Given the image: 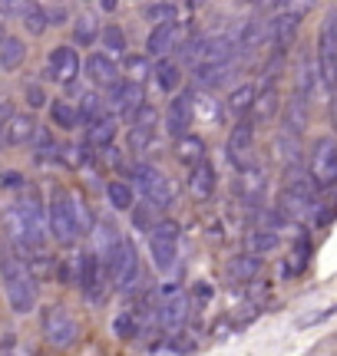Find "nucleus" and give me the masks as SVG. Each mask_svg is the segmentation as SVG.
I'll list each match as a JSON object with an SVG mask.
<instances>
[{"label":"nucleus","instance_id":"f257e3e1","mask_svg":"<svg viewBox=\"0 0 337 356\" xmlns=\"http://www.w3.org/2000/svg\"><path fill=\"white\" fill-rule=\"evenodd\" d=\"M3 225H7L10 244H17L20 251H26V248H43L47 231H50V215H43L40 202L30 195V198H24L20 204H13L10 211H7Z\"/></svg>","mask_w":337,"mask_h":356},{"label":"nucleus","instance_id":"f03ea898","mask_svg":"<svg viewBox=\"0 0 337 356\" xmlns=\"http://www.w3.org/2000/svg\"><path fill=\"white\" fill-rule=\"evenodd\" d=\"M47 215H50V234L60 244H73L77 241V234L83 231V225H86L83 204H77V198H73L70 191H63V188H56L50 195V208H47Z\"/></svg>","mask_w":337,"mask_h":356},{"label":"nucleus","instance_id":"7ed1b4c3","mask_svg":"<svg viewBox=\"0 0 337 356\" xmlns=\"http://www.w3.org/2000/svg\"><path fill=\"white\" fill-rule=\"evenodd\" d=\"M3 293L13 314H30L37 307V280L17 257L3 261Z\"/></svg>","mask_w":337,"mask_h":356},{"label":"nucleus","instance_id":"20e7f679","mask_svg":"<svg viewBox=\"0 0 337 356\" xmlns=\"http://www.w3.org/2000/svg\"><path fill=\"white\" fill-rule=\"evenodd\" d=\"M43 337H47V343L56 346V350H70V346L77 343L79 337V323L77 317L66 310V307H47L43 310Z\"/></svg>","mask_w":337,"mask_h":356},{"label":"nucleus","instance_id":"39448f33","mask_svg":"<svg viewBox=\"0 0 337 356\" xmlns=\"http://www.w3.org/2000/svg\"><path fill=\"white\" fill-rule=\"evenodd\" d=\"M318 73L331 92L337 86V7L324 17L321 26V40H318Z\"/></svg>","mask_w":337,"mask_h":356},{"label":"nucleus","instance_id":"423d86ee","mask_svg":"<svg viewBox=\"0 0 337 356\" xmlns=\"http://www.w3.org/2000/svg\"><path fill=\"white\" fill-rule=\"evenodd\" d=\"M311 185L318 191H331L337 185V139H318L311 149Z\"/></svg>","mask_w":337,"mask_h":356},{"label":"nucleus","instance_id":"0eeeda50","mask_svg":"<svg viewBox=\"0 0 337 356\" xmlns=\"http://www.w3.org/2000/svg\"><path fill=\"white\" fill-rule=\"evenodd\" d=\"M149 251H152V261H156L159 270L175 267V261H179V225L172 218L159 221L156 231L149 234Z\"/></svg>","mask_w":337,"mask_h":356},{"label":"nucleus","instance_id":"6e6552de","mask_svg":"<svg viewBox=\"0 0 337 356\" xmlns=\"http://www.w3.org/2000/svg\"><path fill=\"white\" fill-rule=\"evenodd\" d=\"M132 175H136V188L146 195V202H152L156 208H166V204H172L175 191H172L168 178L162 175L156 165H136V168H132Z\"/></svg>","mask_w":337,"mask_h":356},{"label":"nucleus","instance_id":"1a4fd4ad","mask_svg":"<svg viewBox=\"0 0 337 356\" xmlns=\"http://www.w3.org/2000/svg\"><path fill=\"white\" fill-rule=\"evenodd\" d=\"M156 317L162 327H168V330H179L182 323L189 320V297H185V291H179V287H162V293H159V310Z\"/></svg>","mask_w":337,"mask_h":356},{"label":"nucleus","instance_id":"9d476101","mask_svg":"<svg viewBox=\"0 0 337 356\" xmlns=\"http://www.w3.org/2000/svg\"><path fill=\"white\" fill-rule=\"evenodd\" d=\"M228 159L238 168L255 165V122L251 119H242L232 129V136H228Z\"/></svg>","mask_w":337,"mask_h":356},{"label":"nucleus","instance_id":"9b49d317","mask_svg":"<svg viewBox=\"0 0 337 356\" xmlns=\"http://www.w3.org/2000/svg\"><path fill=\"white\" fill-rule=\"evenodd\" d=\"M195 119V99L192 92H179L175 99L168 102V113H166V132L172 139H185L189 136V126Z\"/></svg>","mask_w":337,"mask_h":356},{"label":"nucleus","instance_id":"f8f14e48","mask_svg":"<svg viewBox=\"0 0 337 356\" xmlns=\"http://www.w3.org/2000/svg\"><path fill=\"white\" fill-rule=\"evenodd\" d=\"M113 280H116V287L123 293H132L139 287V280H143V267H139V254H136V248L130 241L123 244V251H119V261L113 264Z\"/></svg>","mask_w":337,"mask_h":356},{"label":"nucleus","instance_id":"ddd939ff","mask_svg":"<svg viewBox=\"0 0 337 356\" xmlns=\"http://www.w3.org/2000/svg\"><path fill=\"white\" fill-rule=\"evenodd\" d=\"M235 191L238 198L248 204L265 202V191H268V178H265V168L261 165H248L238 168V178H235Z\"/></svg>","mask_w":337,"mask_h":356},{"label":"nucleus","instance_id":"4468645a","mask_svg":"<svg viewBox=\"0 0 337 356\" xmlns=\"http://www.w3.org/2000/svg\"><path fill=\"white\" fill-rule=\"evenodd\" d=\"M281 215L288 218H304L311 211V185H304L301 178H288L285 191H281Z\"/></svg>","mask_w":337,"mask_h":356},{"label":"nucleus","instance_id":"2eb2a0df","mask_svg":"<svg viewBox=\"0 0 337 356\" xmlns=\"http://www.w3.org/2000/svg\"><path fill=\"white\" fill-rule=\"evenodd\" d=\"M109 109L113 113H126V115H136L143 109V86L132 83V79H123L116 86H109Z\"/></svg>","mask_w":337,"mask_h":356},{"label":"nucleus","instance_id":"dca6fc26","mask_svg":"<svg viewBox=\"0 0 337 356\" xmlns=\"http://www.w3.org/2000/svg\"><path fill=\"white\" fill-rule=\"evenodd\" d=\"M156 136V109L143 106L139 113L132 115V129H130V152H146L149 142Z\"/></svg>","mask_w":337,"mask_h":356},{"label":"nucleus","instance_id":"f3484780","mask_svg":"<svg viewBox=\"0 0 337 356\" xmlns=\"http://www.w3.org/2000/svg\"><path fill=\"white\" fill-rule=\"evenodd\" d=\"M50 76L56 79V83H73L77 79V73H79V56H77V50L73 47H60V50H53L50 53Z\"/></svg>","mask_w":337,"mask_h":356},{"label":"nucleus","instance_id":"a211bd4d","mask_svg":"<svg viewBox=\"0 0 337 356\" xmlns=\"http://www.w3.org/2000/svg\"><path fill=\"white\" fill-rule=\"evenodd\" d=\"M182 40V26L179 24H162L156 26L152 33H149V40H146V50H149V56H166V53L175 50V43Z\"/></svg>","mask_w":337,"mask_h":356},{"label":"nucleus","instance_id":"6ab92c4d","mask_svg":"<svg viewBox=\"0 0 337 356\" xmlns=\"http://www.w3.org/2000/svg\"><path fill=\"white\" fill-rule=\"evenodd\" d=\"M215 185H219V175H215V165L208 159L192 165V172H189V191H192L195 198H212Z\"/></svg>","mask_w":337,"mask_h":356},{"label":"nucleus","instance_id":"aec40b11","mask_svg":"<svg viewBox=\"0 0 337 356\" xmlns=\"http://www.w3.org/2000/svg\"><path fill=\"white\" fill-rule=\"evenodd\" d=\"M301 26V13H278L272 20V43L274 50L285 53L288 47H291V40H295V33H298Z\"/></svg>","mask_w":337,"mask_h":356},{"label":"nucleus","instance_id":"412c9836","mask_svg":"<svg viewBox=\"0 0 337 356\" xmlns=\"http://www.w3.org/2000/svg\"><path fill=\"white\" fill-rule=\"evenodd\" d=\"M86 73H90V79L96 86H116L119 83V70L106 53H93L90 60H86Z\"/></svg>","mask_w":337,"mask_h":356},{"label":"nucleus","instance_id":"4be33fe9","mask_svg":"<svg viewBox=\"0 0 337 356\" xmlns=\"http://www.w3.org/2000/svg\"><path fill=\"white\" fill-rule=\"evenodd\" d=\"M33 132H37V122L30 115H10L7 126H3V142L7 145H26L33 139Z\"/></svg>","mask_w":337,"mask_h":356},{"label":"nucleus","instance_id":"5701e85b","mask_svg":"<svg viewBox=\"0 0 337 356\" xmlns=\"http://www.w3.org/2000/svg\"><path fill=\"white\" fill-rule=\"evenodd\" d=\"M26 60V47H24V40H17L10 37V33H3L0 37V66L7 70V73H13L17 66Z\"/></svg>","mask_w":337,"mask_h":356},{"label":"nucleus","instance_id":"b1692460","mask_svg":"<svg viewBox=\"0 0 337 356\" xmlns=\"http://www.w3.org/2000/svg\"><path fill=\"white\" fill-rule=\"evenodd\" d=\"M113 139H116V119L113 115H100L93 126H86V142L90 145H96V149H106V145H113Z\"/></svg>","mask_w":337,"mask_h":356},{"label":"nucleus","instance_id":"393cba45","mask_svg":"<svg viewBox=\"0 0 337 356\" xmlns=\"http://www.w3.org/2000/svg\"><path fill=\"white\" fill-rule=\"evenodd\" d=\"M304 126H308V96H295V99L288 102V109H285V132L291 136H301L304 132Z\"/></svg>","mask_w":337,"mask_h":356},{"label":"nucleus","instance_id":"a878e982","mask_svg":"<svg viewBox=\"0 0 337 356\" xmlns=\"http://www.w3.org/2000/svg\"><path fill=\"white\" fill-rule=\"evenodd\" d=\"M258 257L255 254H242V257H235L232 264H228V280L232 284H248V280L258 274Z\"/></svg>","mask_w":337,"mask_h":356},{"label":"nucleus","instance_id":"bb28decb","mask_svg":"<svg viewBox=\"0 0 337 356\" xmlns=\"http://www.w3.org/2000/svg\"><path fill=\"white\" fill-rule=\"evenodd\" d=\"M20 24H24L26 30L33 33V37H40V33H47V26H50V17H47V10H43L40 3H33V0H30V3H26V10L20 13Z\"/></svg>","mask_w":337,"mask_h":356},{"label":"nucleus","instance_id":"cd10ccee","mask_svg":"<svg viewBox=\"0 0 337 356\" xmlns=\"http://www.w3.org/2000/svg\"><path fill=\"white\" fill-rule=\"evenodd\" d=\"M179 159L189 168L198 165V162H205V142L198 139V136H185V139L179 142Z\"/></svg>","mask_w":337,"mask_h":356},{"label":"nucleus","instance_id":"c85d7f7f","mask_svg":"<svg viewBox=\"0 0 337 356\" xmlns=\"http://www.w3.org/2000/svg\"><path fill=\"white\" fill-rule=\"evenodd\" d=\"M156 83L162 92H175L182 83V73H179V63H172V60H162L156 66Z\"/></svg>","mask_w":337,"mask_h":356},{"label":"nucleus","instance_id":"c756f323","mask_svg":"<svg viewBox=\"0 0 337 356\" xmlns=\"http://www.w3.org/2000/svg\"><path fill=\"white\" fill-rule=\"evenodd\" d=\"M132 225L146 234H152L159 225V215H156V204L152 202H143V204H132Z\"/></svg>","mask_w":337,"mask_h":356},{"label":"nucleus","instance_id":"7c9ffc66","mask_svg":"<svg viewBox=\"0 0 337 356\" xmlns=\"http://www.w3.org/2000/svg\"><path fill=\"white\" fill-rule=\"evenodd\" d=\"M50 119H53V126H60V129H77V126H83V122H79V109H73L70 102H53Z\"/></svg>","mask_w":337,"mask_h":356},{"label":"nucleus","instance_id":"2f4dec72","mask_svg":"<svg viewBox=\"0 0 337 356\" xmlns=\"http://www.w3.org/2000/svg\"><path fill=\"white\" fill-rule=\"evenodd\" d=\"M278 244H281V238H278V231H274V228L251 231V238H248V248H251V254H261V251H274Z\"/></svg>","mask_w":337,"mask_h":356},{"label":"nucleus","instance_id":"473e14b6","mask_svg":"<svg viewBox=\"0 0 337 356\" xmlns=\"http://www.w3.org/2000/svg\"><path fill=\"white\" fill-rule=\"evenodd\" d=\"M106 198H109V204H113V208H119V211H130L132 204V188L130 185H123V181H109V185H106Z\"/></svg>","mask_w":337,"mask_h":356},{"label":"nucleus","instance_id":"72a5a7b5","mask_svg":"<svg viewBox=\"0 0 337 356\" xmlns=\"http://www.w3.org/2000/svg\"><path fill=\"white\" fill-rule=\"evenodd\" d=\"M255 102H258L255 99V86H251V83H242V86L228 96V109H232V113H248Z\"/></svg>","mask_w":337,"mask_h":356},{"label":"nucleus","instance_id":"f704fd0d","mask_svg":"<svg viewBox=\"0 0 337 356\" xmlns=\"http://www.w3.org/2000/svg\"><path fill=\"white\" fill-rule=\"evenodd\" d=\"M175 17H179V10L172 3H152V7H146V20H152L156 26L175 24Z\"/></svg>","mask_w":337,"mask_h":356},{"label":"nucleus","instance_id":"c9c22d12","mask_svg":"<svg viewBox=\"0 0 337 356\" xmlns=\"http://www.w3.org/2000/svg\"><path fill=\"white\" fill-rule=\"evenodd\" d=\"M96 33H100V30H96V20H93L90 13H83V17L77 20V30H73L77 43H79V47H90L93 40H96Z\"/></svg>","mask_w":337,"mask_h":356},{"label":"nucleus","instance_id":"e433bc0d","mask_svg":"<svg viewBox=\"0 0 337 356\" xmlns=\"http://www.w3.org/2000/svg\"><path fill=\"white\" fill-rule=\"evenodd\" d=\"M100 115H103V102L96 99V96H83V102H79V122L93 126Z\"/></svg>","mask_w":337,"mask_h":356},{"label":"nucleus","instance_id":"4c0bfd02","mask_svg":"<svg viewBox=\"0 0 337 356\" xmlns=\"http://www.w3.org/2000/svg\"><path fill=\"white\" fill-rule=\"evenodd\" d=\"M274 109H278V89L268 86L258 96V102H255V113H258V119H272Z\"/></svg>","mask_w":337,"mask_h":356},{"label":"nucleus","instance_id":"58836bf2","mask_svg":"<svg viewBox=\"0 0 337 356\" xmlns=\"http://www.w3.org/2000/svg\"><path fill=\"white\" fill-rule=\"evenodd\" d=\"M139 327H143V317H139V314H123V317L116 320V333L119 337H126V340H130V337H136V333H139Z\"/></svg>","mask_w":337,"mask_h":356},{"label":"nucleus","instance_id":"ea45409f","mask_svg":"<svg viewBox=\"0 0 337 356\" xmlns=\"http://www.w3.org/2000/svg\"><path fill=\"white\" fill-rule=\"evenodd\" d=\"M103 43L109 53H123L126 50V33L119 30V26H106L103 30Z\"/></svg>","mask_w":337,"mask_h":356},{"label":"nucleus","instance_id":"a19ab883","mask_svg":"<svg viewBox=\"0 0 337 356\" xmlns=\"http://www.w3.org/2000/svg\"><path fill=\"white\" fill-rule=\"evenodd\" d=\"M311 7H314V0H278V10L281 13H301L304 17Z\"/></svg>","mask_w":337,"mask_h":356},{"label":"nucleus","instance_id":"79ce46f5","mask_svg":"<svg viewBox=\"0 0 337 356\" xmlns=\"http://www.w3.org/2000/svg\"><path fill=\"white\" fill-rule=\"evenodd\" d=\"M318 79V73L311 70V60L304 56V63H301V73H298V83H301V96H308L311 92V83Z\"/></svg>","mask_w":337,"mask_h":356},{"label":"nucleus","instance_id":"37998d69","mask_svg":"<svg viewBox=\"0 0 337 356\" xmlns=\"http://www.w3.org/2000/svg\"><path fill=\"white\" fill-rule=\"evenodd\" d=\"M26 3H30V0H0V10H3L7 20H20V13L26 10Z\"/></svg>","mask_w":337,"mask_h":356},{"label":"nucleus","instance_id":"c03bdc74","mask_svg":"<svg viewBox=\"0 0 337 356\" xmlns=\"http://www.w3.org/2000/svg\"><path fill=\"white\" fill-rule=\"evenodd\" d=\"M37 149H40V159H50V155H56V142H50V136H47V132H40Z\"/></svg>","mask_w":337,"mask_h":356},{"label":"nucleus","instance_id":"a18cd8bd","mask_svg":"<svg viewBox=\"0 0 337 356\" xmlns=\"http://www.w3.org/2000/svg\"><path fill=\"white\" fill-rule=\"evenodd\" d=\"M26 102H30L33 109H40V106H43V89H40V86H26Z\"/></svg>","mask_w":337,"mask_h":356},{"label":"nucleus","instance_id":"49530a36","mask_svg":"<svg viewBox=\"0 0 337 356\" xmlns=\"http://www.w3.org/2000/svg\"><path fill=\"white\" fill-rule=\"evenodd\" d=\"M47 17H50V24H53V26L63 24V20H66V13L60 10V7H50V10H47Z\"/></svg>","mask_w":337,"mask_h":356},{"label":"nucleus","instance_id":"de8ad7c7","mask_svg":"<svg viewBox=\"0 0 337 356\" xmlns=\"http://www.w3.org/2000/svg\"><path fill=\"white\" fill-rule=\"evenodd\" d=\"M3 185H7V188H17V185H24V178L17 175V172H7V175H3Z\"/></svg>","mask_w":337,"mask_h":356},{"label":"nucleus","instance_id":"09e8293b","mask_svg":"<svg viewBox=\"0 0 337 356\" xmlns=\"http://www.w3.org/2000/svg\"><path fill=\"white\" fill-rule=\"evenodd\" d=\"M331 96H334V99H331V122H334V129H337V86H334Z\"/></svg>","mask_w":337,"mask_h":356},{"label":"nucleus","instance_id":"8fccbe9b","mask_svg":"<svg viewBox=\"0 0 337 356\" xmlns=\"http://www.w3.org/2000/svg\"><path fill=\"white\" fill-rule=\"evenodd\" d=\"M103 3V10H116V0H100Z\"/></svg>","mask_w":337,"mask_h":356},{"label":"nucleus","instance_id":"3c124183","mask_svg":"<svg viewBox=\"0 0 337 356\" xmlns=\"http://www.w3.org/2000/svg\"><path fill=\"white\" fill-rule=\"evenodd\" d=\"M3 356H10V353H3Z\"/></svg>","mask_w":337,"mask_h":356}]
</instances>
